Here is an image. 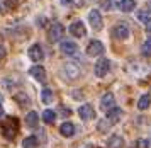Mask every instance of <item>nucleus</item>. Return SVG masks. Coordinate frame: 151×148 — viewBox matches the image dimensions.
<instances>
[{"mask_svg":"<svg viewBox=\"0 0 151 148\" xmlns=\"http://www.w3.org/2000/svg\"><path fill=\"white\" fill-rule=\"evenodd\" d=\"M0 131L7 140H14L17 131H19V119L17 118H7L5 121H2L0 124Z\"/></svg>","mask_w":151,"mask_h":148,"instance_id":"obj_1","label":"nucleus"},{"mask_svg":"<svg viewBox=\"0 0 151 148\" xmlns=\"http://www.w3.org/2000/svg\"><path fill=\"white\" fill-rule=\"evenodd\" d=\"M63 75L68 80H75V78L80 77V67L76 63H65L63 65Z\"/></svg>","mask_w":151,"mask_h":148,"instance_id":"obj_2","label":"nucleus"},{"mask_svg":"<svg viewBox=\"0 0 151 148\" xmlns=\"http://www.w3.org/2000/svg\"><path fill=\"white\" fill-rule=\"evenodd\" d=\"M109 70H110V61L107 58H100L95 63V75L99 78H104L105 75L109 73Z\"/></svg>","mask_w":151,"mask_h":148,"instance_id":"obj_3","label":"nucleus"},{"mask_svg":"<svg viewBox=\"0 0 151 148\" xmlns=\"http://www.w3.org/2000/svg\"><path fill=\"white\" fill-rule=\"evenodd\" d=\"M63 34H65V27L60 24V22H55L53 26L49 27V41H53V43H56V41H60L63 38Z\"/></svg>","mask_w":151,"mask_h":148,"instance_id":"obj_4","label":"nucleus"},{"mask_svg":"<svg viewBox=\"0 0 151 148\" xmlns=\"http://www.w3.org/2000/svg\"><path fill=\"white\" fill-rule=\"evenodd\" d=\"M104 51H105L104 44L97 39L90 41L88 46H87V54H88V56H100V54H104Z\"/></svg>","mask_w":151,"mask_h":148,"instance_id":"obj_5","label":"nucleus"},{"mask_svg":"<svg viewBox=\"0 0 151 148\" xmlns=\"http://www.w3.org/2000/svg\"><path fill=\"white\" fill-rule=\"evenodd\" d=\"M88 20H90V24H92V27H93V29H97V31H100V29L104 27L102 15H100V12H99L97 9H92V10H90Z\"/></svg>","mask_w":151,"mask_h":148,"instance_id":"obj_6","label":"nucleus"},{"mask_svg":"<svg viewBox=\"0 0 151 148\" xmlns=\"http://www.w3.org/2000/svg\"><path fill=\"white\" fill-rule=\"evenodd\" d=\"M112 36L116 39H127L129 38V27L126 26V24H122V22H119L112 29Z\"/></svg>","mask_w":151,"mask_h":148,"instance_id":"obj_7","label":"nucleus"},{"mask_svg":"<svg viewBox=\"0 0 151 148\" xmlns=\"http://www.w3.org/2000/svg\"><path fill=\"white\" fill-rule=\"evenodd\" d=\"M78 114H80V118H82L83 121H90V119L95 118V109L90 104H83L82 107L78 109Z\"/></svg>","mask_w":151,"mask_h":148,"instance_id":"obj_8","label":"nucleus"},{"mask_svg":"<svg viewBox=\"0 0 151 148\" xmlns=\"http://www.w3.org/2000/svg\"><path fill=\"white\" fill-rule=\"evenodd\" d=\"M116 107V99H114V95L112 94H105L102 97V101H100V109H102L104 112H109L110 109Z\"/></svg>","mask_w":151,"mask_h":148,"instance_id":"obj_9","label":"nucleus"},{"mask_svg":"<svg viewBox=\"0 0 151 148\" xmlns=\"http://www.w3.org/2000/svg\"><path fill=\"white\" fill-rule=\"evenodd\" d=\"M70 34H73L75 38H83V36L87 34V29H85L82 20H76V22H73V24L70 26Z\"/></svg>","mask_w":151,"mask_h":148,"instance_id":"obj_10","label":"nucleus"},{"mask_svg":"<svg viewBox=\"0 0 151 148\" xmlns=\"http://www.w3.org/2000/svg\"><path fill=\"white\" fill-rule=\"evenodd\" d=\"M29 75L34 77L37 82H44L46 80V72H44V68L39 67V65H34V67L29 68Z\"/></svg>","mask_w":151,"mask_h":148,"instance_id":"obj_11","label":"nucleus"},{"mask_svg":"<svg viewBox=\"0 0 151 148\" xmlns=\"http://www.w3.org/2000/svg\"><path fill=\"white\" fill-rule=\"evenodd\" d=\"M121 118H122V109L117 107V106L107 112V121H109V124H116V123H119L121 121Z\"/></svg>","mask_w":151,"mask_h":148,"instance_id":"obj_12","label":"nucleus"},{"mask_svg":"<svg viewBox=\"0 0 151 148\" xmlns=\"http://www.w3.org/2000/svg\"><path fill=\"white\" fill-rule=\"evenodd\" d=\"M60 48H61V53L65 54H76V51H78V46H76V43H73V41H63L61 44H60Z\"/></svg>","mask_w":151,"mask_h":148,"instance_id":"obj_13","label":"nucleus"},{"mask_svg":"<svg viewBox=\"0 0 151 148\" xmlns=\"http://www.w3.org/2000/svg\"><path fill=\"white\" fill-rule=\"evenodd\" d=\"M29 58L32 61H41L42 56H44V53H42V48L39 46V44H32V46L29 48Z\"/></svg>","mask_w":151,"mask_h":148,"instance_id":"obj_14","label":"nucleus"},{"mask_svg":"<svg viewBox=\"0 0 151 148\" xmlns=\"http://www.w3.org/2000/svg\"><path fill=\"white\" fill-rule=\"evenodd\" d=\"M136 17H137L139 22H143V24H150V22H151V9H150V7H146V9L137 10Z\"/></svg>","mask_w":151,"mask_h":148,"instance_id":"obj_15","label":"nucleus"},{"mask_svg":"<svg viewBox=\"0 0 151 148\" xmlns=\"http://www.w3.org/2000/svg\"><path fill=\"white\" fill-rule=\"evenodd\" d=\"M60 133H61L63 136H66V138L73 136V135H75V124H73V123H70V121L63 123L61 128H60Z\"/></svg>","mask_w":151,"mask_h":148,"instance_id":"obj_16","label":"nucleus"},{"mask_svg":"<svg viewBox=\"0 0 151 148\" xmlns=\"http://www.w3.org/2000/svg\"><path fill=\"white\" fill-rule=\"evenodd\" d=\"M37 123H39V116H37V112H34V111L27 112V116H26V124H27L29 128H36Z\"/></svg>","mask_w":151,"mask_h":148,"instance_id":"obj_17","label":"nucleus"},{"mask_svg":"<svg viewBox=\"0 0 151 148\" xmlns=\"http://www.w3.org/2000/svg\"><path fill=\"white\" fill-rule=\"evenodd\" d=\"M117 7H119L122 12H131V10L136 9V2H134V0H121Z\"/></svg>","mask_w":151,"mask_h":148,"instance_id":"obj_18","label":"nucleus"},{"mask_svg":"<svg viewBox=\"0 0 151 148\" xmlns=\"http://www.w3.org/2000/svg\"><path fill=\"white\" fill-rule=\"evenodd\" d=\"M122 145H124V140L119 135H112L109 138V141H107L109 148H122Z\"/></svg>","mask_w":151,"mask_h":148,"instance_id":"obj_19","label":"nucleus"},{"mask_svg":"<svg viewBox=\"0 0 151 148\" xmlns=\"http://www.w3.org/2000/svg\"><path fill=\"white\" fill-rule=\"evenodd\" d=\"M151 104V95L148 94H143L141 97H139V101H137V109H141V111H144V109H148Z\"/></svg>","mask_w":151,"mask_h":148,"instance_id":"obj_20","label":"nucleus"},{"mask_svg":"<svg viewBox=\"0 0 151 148\" xmlns=\"http://www.w3.org/2000/svg\"><path fill=\"white\" fill-rule=\"evenodd\" d=\"M37 145H39L37 136H29L22 141V148H37Z\"/></svg>","mask_w":151,"mask_h":148,"instance_id":"obj_21","label":"nucleus"},{"mask_svg":"<svg viewBox=\"0 0 151 148\" xmlns=\"http://www.w3.org/2000/svg\"><path fill=\"white\" fill-rule=\"evenodd\" d=\"M56 119V112L55 111H51V109H46L44 112H42V121L48 123V124H53Z\"/></svg>","mask_w":151,"mask_h":148,"instance_id":"obj_22","label":"nucleus"},{"mask_svg":"<svg viewBox=\"0 0 151 148\" xmlns=\"http://www.w3.org/2000/svg\"><path fill=\"white\" fill-rule=\"evenodd\" d=\"M41 101L44 102V104H51V102H53V90H51V89H42Z\"/></svg>","mask_w":151,"mask_h":148,"instance_id":"obj_23","label":"nucleus"},{"mask_svg":"<svg viewBox=\"0 0 151 148\" xmlns=\"http://www.w3.org/2000/svg\"><path fill=\"white\" fill-rule=\"evenodd\" d=\"M141 53L144 56H151V39H146L143 43V46H141Z\"/></svg>","mask_w":151,"mask_h":148,"instance_id":"obj_24","label":"nucleus"},{"mask_svg":"<svg viewBox=\"0 0 151 148\" xmlns=\"http://www.w3.org/2000/svg\"><path fill=\"white\" fill-rule=\"evenodd\" d=\"M15 101L19 102V104H21V106H26V104H29V99H27V95L26 94H15Z\"/></svg>","mask_w":151,"mask_h":148,"instance_id":"obj_25","label":"nucleus"},{"mask_svg":"<svg viewBox=\"0 0 151 148\" xmlns=\"http://www.w3.org/2000/svg\"><path fill=\"white\" fill-rule=\"evenodd\" d=\"M5 54H7V51H5V48H4L2 44H0V60H2V58H5Z\"/></svg>","mask_w":151,"mask_h":148,"instance_id":"obj_26","label":"nucleus"},{"mask_svg":"<svg viewBox=\"0 0 151 148\" xmlns=\"http://www.w3.org/2000/svg\"><path fill=\"white\" fill-rule=\"evenodd\" d=\"M61 4H63V5H71V4H73V0H61Z\"/></svg>","mask_w":151,"mask_h":148,"instance_id":"obj_27","label":"nucleus"},{"mask_svg":"<svg viewBox=\"0 0 151 148\" xmlns=\"http://www.w3.org/2000/svg\"><path fill=\"white\" fill-rule=\"evenodd\" d=\"M7 10V7L4 5V4H0V12H5Z\"/></svg>","mask_w":151,"mask_h":148,"instance_id":"obj_28","label":"nucleus"},{"mask_svg":"<svg viewBox=\"0 0 151 148\" xmlns=\"http://www.w3.org/2000/svg\"><path fill=\"white\" fill-rule=\"evenodd\" d=\"M2 114H4V107H2V104H0V118H2Z\"/></svg>","mask_w":151,"mask_h":148,"instance_id":"obj_29","label":"nucleus"},{"mask_svg":"<svg viewBox=\"0 0 151 148\" xmlns=\"http://www.w3.org/2000/svg\"><path fill=\"white\" fill-rule=\"evenodd\" d=\"M83 148H93V147H92V145H87V147H83Z\"/></svg>","mask_w":151,"mask_h":148,"instance_id":"obj_30","label":"nucleus"},{"mask_svg":"<svg viewBox=\"0 0 151 148\" xmlns=\"http://www.w3.org/2000/svg\"><path fill=\"white\" fill-rule=\"evenodd\" d=\"M0 99H2V95H0Z\"/></svg>","mask_w":151,"mask_h":148,"instance_id":"obj_31","label":"nucleus"}]
</instances>
